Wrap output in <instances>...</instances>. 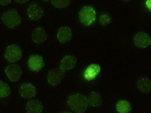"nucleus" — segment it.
I'll return each instance as SVG.
<instances>
[{
	"label": "nucleus",
	"mask_w": 151,
	"mask_h": 113,
	"mask_svg": "<svg viewBox=\"0 0 151 113\" xmlns=\"http://www.w3.org/2000/svg\"><path fill=\"white\" fill-rule=\"evenodd\" d=\"M11 3L10 0H5V1H0V5L2 6L7 5Z\"/></svg>",
	"instance_id": "22"
},
{
	"label": "nucleus",
	"mask_w": 151,
	"mask_h": 113,
	"mask_svg": "<svg viewBox=\"0 0 151 113\" xmlns=\"http://www.w3.org/2000/svg\"><path fill=\"white\" fill-rule=\"evenodd\" d=\"M26 108L27 113H41L43 105L38 100H32L27 102Z\"/></svg>",
	"instance_id": "15"
},
{
	"label": "nucleus",
	"mask_w": 151,
	"mask_h": 113,
	"mask_svg": "<svg viewBox=\"0 0 151 113\" xmlns=\"http://www.w3.org/2000/svg\"><path fill=\"white\" fill-rule=\"evenodd\" d=\"M131 109L130 103L126 100H121L116 104V110L119 113H129Z\"/></svg>",
	"instance_id": "18"
},
{
	"label": "nucleus",
	"mask_w": 151,
	"mask_h": 113,
	"mask_svg": "<svg viewBox=\"0 0 151 113\" xmlns=\"http://www.w3.org/2000/svg\"><path fill=\"white\" fill-rule=\"evenodd\" d=\"M111 21V18L109 14H101L100 17V25L102 26H106L109 24Z\"/></svg>",
	"instance_id": "21"
},
{
	"label": "nucleus",
	"mask_w": 151,
	"mask_h": 113,
	"mask_svg": "<svg viewBox=\"0 0 151 113\" xmlns=\"http://www.w3.org/2000/svg\"><path fill=\"white\" fill-rule=\"evenodd\" d=\"M79 19L81 23L86 26H90L96 19V12L89 6L83 7L79 14Z\"/></svg>",
	"instance_id": "3"
},
{
	"label": "nucleus",
	"mask_w": 151,
	"mask_h": 113,
	"mask_svg": "<svg viewBox=\"0 0 151 113\" xmlns=\"http://www.w3.org/2000/svg\"><path fill=\"white\" fill-rule=\"evenodd\" d=\"M65 76V72L59 68L52 69L49 70L47 74L48 83L53 86H58Z\"/></svg>",
	"instance_id": "5"
},
{
	"label": "nucleus",
	"mask_w": 151,
	"mask_h": 113,
	"mask_svg": "<svg viewBox=\"0 0 151 113\" xmlns=\"http://www.w3.org/2000/svg\"><path fill=\"white\" fill-rule=\"evenodd\" d=\"M67 104L76 113H84L88 106L87 97L80 94L69 96Z\"/></svg>",
	"instance_id": "1"
},
{
	"label": "nucleus",
	"mask_w": 151,
	"mask_h": 113,
	"mask_svg": "<svg viewBox=\"0 0 151 113\" xmlns=\"http://www.w3.org/2000/svg\"><path fill=\"white\" fill-rule=\"evenodd\" d=\"M88 104L90 106H100L102 103V98L99 94L96 92H92L90 93L87 97Z\"/></svg>",
	"instance_id": "16"
},
{
	"label": "nucleus",
	"mask_w": 151,
	"mask_h": 113,
	"mask_svg": "<svg viewBox=\"0 0 151 113\" xmlns=\"http://www.w3.org/2000/svg\"><path fill=\"white\" fill-rule=\"evenodd\" d=\"M137 87L140 92L143 93H149L151 92V81L146 77L140 78L137 82Z\"/></svg>",
	"instance_id": "17"
},
{
	"label": "nucleus",
	"mask_w": 151,
	"mask_h": 113,
	"mask_svg": "<svg viewBox=\"0 0 151 113\" xmlns=\"http://www.w3.org/2000/svg\"><path fill=\"white\" fill-rule=\"evenodd\" d=\"M28 1H16L17 2L20 3V4H24V3H25V2H27Z\"/></svg>",
	"instance_id": "24"
},
{
	"label": "nucleus",
	"mask_w": 151,
	"mask_h": 113,
	"mask_svg": "<svg viewBox=\"0 0 151 113\" xmlns=\"http://www.w3.org/2000/svg\"><path fill=\"white\" fill-rule=\"evenodd\" d=\"M2 21L4 24L10 29H14L21 23L22 20L15 9L6 11L2 14Z\"/></svg>",
	"instance_id": "2"
},
{
	"label": "nucleus",
	"mask_w": 151,
	"mask_h": 113,
	"mask_svg": "<svg viewBox=\"0 0 151 113\" xmlns=\"http://www.w3.org/2000/svg\"><path fill=\"white\" fill-rule=\"evenodd\" d=\"M51 4L57 8L61 9L67 7L70 3L69 0H64V1H57V0H51Z\"/></svg>",
	"instance_id": "20"
},
{
	"label": "nucleus",
	"mask_w": 151,
	"mask_h": 113,
	"mask_svg": "<svg viewBox=\"0 0 151 113\" xmlns=\"http://www.w3.org/2000/svg\"><path fill=\"white\" fill-rule=\"evenodd\" d=\"M44 14L43 9L38 4H32L27 9V16L32 21H37L41 19Z\"/></svg>",
	"instance_id": "8"
},
{
	"label": "nucleus",
	"mask_w": 151,
	"mask_h": 113,
	"mask_svg": "<svg viewBox=\"0 0 151 113\" xmlns=\"http://www.w3.org/2000/svg\"><path fill=\"white\" fill-rule=\"evenodd\" d=\"M5 58L10 63L19 61L22 56V51L20 47L15 44L10 45L5 51Z\"/></svg>",
	"instance_id": "4"
},
{
	"label": "nucleus",
	"mask_w": 151,
	"mask_h": 113,
	"mask_svg": "<svg viewBox=\"0 0 151 113\" xmlns=\"http://www.w3.org/2000/svg\"><path fill=\"white\" fill-rule=\"evenodd\" d=\"M146 5H147V7L148 9L151 10V1L149 0V1H147V2H146Z\"/></svg>",
	"instance_id": "23"
},
{
	"label": "nucleus",
	"mask_w": 151,
	"mask_h": 113,
	"mask_svg": "<svg viewBox=\"0 0 151 113\" xmlns=\"http://www.w3.org/2000/svg\"><path fill=\"white\" fill-rule=\"evenodd\" d=\"M47 39V34L43 28L41 27L35 28L32 34V39L34 42L40 44L44 42Z\"/></svg>",
	"instance_id": "13"
},
{
	"label": "nucleus",
	"mask_w": 151,
	"mask_h": 113,
	"mask_svg": "<svg viewBox=\"0 0 151 113\" xmlns=\"http://www.w3.org/2000/svg\"><path fill=\"white\" fill-rule=\"evenodd\" d=\"M19 92L20 96L22 98L30 99L35 97L36 94V89L32 84L27 83L21 85Z\"/></svg>",
	"instance_id": "10"
},
{
	"label": "nucleus",
	"mask_w": 151,
	"mask_h": 113,
	"mask_svg": "<svg viewBox=\"0 0 151 113\" xmlns=\"http://www.w3.org/2000/svg\"><path fill=\"white\" fill-rule=\"evenodd\" d=\"M77 62L76 56L72 55H66L63 58L60 64V68L64 72L71 70L75 67Z\"/></svg>",
	"instance_id": "11"
},
{
	"label": "nucleus",
	"mask_w": 151,
	"mask_h": 113,
	"mask_svg": "<svg viewBox=\"0 0 151 113\" xmlns=\"http://www.w3.org/2000/svg\"><path fill=\"white\" fill-rule=\"evenodd\" d=\"M11 93V89L7 84L0 81V98L9 97Z\"/></svg>",
	"instance_id": "19"
},
{
	"label": "nucleus",
	"mask_w": 151,
	"mask_h": 113,
	"mask_svg": "<svg viewBox=\"0 0 151 113\" xmlns=\"http://www.w3.org/2000/svg\"><path fill=\"white\" fill-rule=\"evenodd\" d=\"M134 43L138 47L146 48L150 45L151 39L149 35L144 32H139L135 34L134 39Z\"/></svg>",
	"instance_id": "9"
},
{
	"label": "nucleus",
	"mask_w": 151,
	"mask_h": 113,
	"mask_svg": "<svg viewBox=\"0 0 151 113\" xmlns=\"http://www.w3.org/2000/svg\"><path fill=\"white\" fill-rule=\"evenodd\" d=\"M101 67L97 64H92L89 65L84 72V77L88 81L94 79L100 73Z\"/></svg>",
	"instance_id": "14"
},
{
	"label": "nucleus",
	"mask_w": 151,
	"mask_h": 113,
	"mask_svg": "<svg viewBox=\"0 0 151 113\" xmlns=\"http://www.w3.org/2000/svg\"><path fill=\"white\" fill-rule=\"evenodd\" d=\"M57 39L61 43L68 42L71 39L72 32L70 28L67 26H63L58 30L57 34Z\"/></svg>",
	"instance_id": "12"
},
{
	"label": "nucleus",
	"mask_w": 151,
	"mask_h": 113,
	"mask_svg": "<svg viewBox=\"0 0 151 113\" xmlns=\"http://www.w3.org/2000/svg\"><path fill=\"white\" fill-rule=\"evenodd\" d=\"M27 64L31 71L38 72L45 66V63L42 56L39 55H34L30 56Z\"/></svg>",
	"instance_id": "6"
},
{
	"label": "nucleus",
	"mask_w": 151,
	"mask_h": 113,
	"mask_svg": "<svg viewBox=\"0 0 151 113\" xmlns=\"http://www.w3.org/2000/svg\"><path fill=\"white\" fill-rule=\"evenodd\" d=\"M8 78L12 82L19 81L22 74L21 68L17 64H12L8 65L5 70Z\"/></svg>",
	"instance_id": "7"
}]
</instances>
